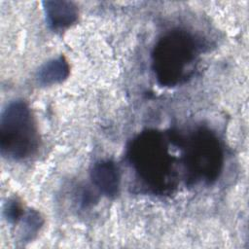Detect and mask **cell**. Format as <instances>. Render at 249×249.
I'll return each mask as SVG.
<instances>
[{
    "label": "cell",
    "mask_w": 249,
    "mask_h": 249,
    "mask_svg": "<svg viewBox=\"0 0 249 249\" xmlns=\"http://www.w3.org/2000/svg\"><path fill=\"white\" fill-rule=\"evenodd\" d=\"M198 47L187 31L173 30L160 38L153 52V69L159 83L173 87L185 81L192 73Z\"/></svg>",
    "instance_id": "cell-1"
},
{
    "label": "cell",
    "mask_w": 249,
    "mask_h": 249,
    "mask_svg": "<svg viewBox=\"0 0 249 249\" xmlns=\"http://www.w3.org/2000/svg\"><path fill=\"white\" fill-rule=\"evenodd\" d=\"M164 137L160 132L147 131L139 135L130 147V159L139 175L159 191L171 187L174 178L173 159Z\"/></svg>",
    "instance_id": "cell-2"
},
{
    "label": "cell",
    "mask_w": 249,
    "mask_h": 249,
    "mask_svg": "<svg viewBox=\"0 0 249 249\" xmlns=\"http://www.w3.org/2000/svg\"><path fill=\"white\" fill-rule=\"evenodd\" d=\"M38 146L34 119L27 104L15 100L4 109L0 120L1 154L12 160L31 156Z\"/></svg>",
    "instance_id": "cell-3"
},
{
    "label": "cell",
    "mask_w": 249,
    "mask_h": 249,
    "mask_svg": "<svg viewBox=\"0 0 249 249\" xmlns=\"http://www.w3.org/2000/svg\"><path fill=\"white\" fill-rule=\"evenodd\" d=\"M186 172L191 179L211 182L222 166V151L217 138L206 130H197L186 142Z\"/></svg>",
    "instance_id": "cell-4"
},
{
    "label": "cell",
    "mask_w": 249,
    "mask_h": 249,
    "mask_svg": "<svg viewBox=\"0 0 249 249\" xmlns=\"http://www.w3.org/2000/svg\"><path fill=\"white\" fill-rule=\"evenodd\" d=\"M90 178L95 188L104 196L112 197L119 193L120 172L113 161L96 162L90 171Z\"/></svg>",
    "instance_id": "cell-5"
},
{
    "label": "cell",
    "mask_w": 249,
    "mask_h": 249,
    "mask_svg": "<svg viewBox=\"0 0 249 249\" xmlns=\"http://www.w3.org/2000/svg\"><path fill=\"white\" fill-rule=\"evenodd\" d=\"M44 5L47 19L50 25L55 29L67 27L77 19V8L71 2L47 1Z\"/></svg>",
    "instance_id": "cell-6"
},
{
    "label": "cell",
    "mask_w": 249,
    "mask_h": 249,
    "mask_svg": "<svg viewBox=\"0 0 249 249\" xmlns=\"http://www.w3.org/2000/svg\"><path fill=\"white\" fill-rule=\"evenodd\" d=\"M69 74L67 62L58 57L53 59L42 66L38 72V81L40 84L49 86L63 81Z\"/></svg>",
    "instance_id": "cell-7"
},
{
    "label": "cell",
    "mask_w": 249,
    "mask_h": 249,
    "mask_svg": "<svg viewBox=\"0 0 249 249\" xmlns=\"http://www.w3.org/2000/svg\"><path fill=\"white\" fill-rule=\"evenodd\" d=\"M6 213H7L8 220L11 222H15L21 215V207L17 201H15V200L11 201L8 204Z\"/></svg>",
    "instance_id": "cell-8"
}]
</instances>
